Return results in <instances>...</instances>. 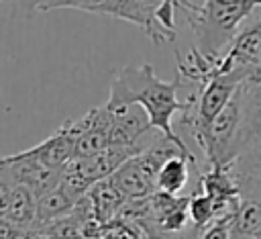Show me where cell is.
Returning <instances> with one entry per match:
<instances>
[{
    "mask_svg": "<svg viewBox=\"0 0 261 239\" xmlns=\"http://www.w3.org/2000/svg\"><path fill=\"white\" fill-rule=\"evenodd\" d=\"M181 82L184 78L179 71L173 76V80L165 82L157 78L151 63L124 65L112 76L110 94L104 104L112 110L137 104L147 112L153 129L169 139H181V135H177L173 129L175 112H184L186 108V100L177 98Z\"/></svg>",
    "mask_w": 261,
    "mask_h": 239,
    "instance_id": "6da1fadb",
    "label": "cell"
},
{
    "mask_svg": "<svg viewBox=\"0 0 261 239\" xmlns=\"http://www.w3.org/2000/svg\"><path fill=\"white\" fill-rule=\"evenodd\" d=\"M257 2L251 0H200L177 2L196 35V49L206 57H220L232 43L241 25L251 16Z\"/></svg>",
    "mask_w": 261,
    "mask_h": 239,
    "instance_id": "7a4b0ae2",
    "label": "cell"
},
{
    "mask_svg": "<svg viewBox=\"0 0 261 239\" xmlns=\"http://www.w3.org/2000/svg\"><path fill=\"white\" fill-rule=\"evenodd\" d=\"M33 8L37 10H84L92 14H102V16H112V18H122L126 22H133L145 31V35L155 43H173L177 33H171L161 27L157 12L161 8L159 0H51V2H33Z\"/></svg>",
    "mask_w": 261,
    "mask_h": 239,
    "instance_id": "3957f363",
    "label": "cell"
},
{
    "mask_svg": "<svg viewBox=\"0 0 261 239\" xmlns=\"http://www.w3.org/2000/svg\"><path fill=\"white\" fill-rule=\"evenodd\" d=\"M61 176H63V170L47 168L37 159L27 157L22 151L4 155L0 161V178L29 188L37 198L59 188Z\"/></svg>",
    "mask_w": 261,
    "mask_h": 239,
    "instance_id": "277c9868",
    "label": "cell"
},
{
    "mask_svg": "<svg viewBox=\"0 0 261 239\" xmlns=\"http://www.w3.org/2000/svg\"><path fill=\"white\" fill-rule=\"evenodd\" d=\"M157 174L159 170L147 159V155L139 153L137 157L120 165L110 176V182L126 196V200H139L149 198L157 192Z\"/></svg>",
    "mask_w": 261,
    "mask_h": 239,
    "instance_id": "5b68a950",
    "label": "cell"
},
{
    "mask_svg": "<svg viewBox=\"0 0 261 239\" xmlns=\"http://www.w3.org/2000/svg\"><path fill=\"white\" fill-rule=\"evenodd\" d=\"M0 219L33 233L37 223V196L29 188L0 178Z\"/></svg>",
    "mask_w": 261,
    "mask_h": 239,
    "instance_id": "8992f818",
    "label": "cell"
},
{
    "mask_svg": "<svg viewBox=\"0 0 261 239\" xmlns=\"http://www.w3.org/2000/svg\"><path fill=\"white\" fill-rule=\"evenodd\" d=\"M110 110V127L108 137L112 145H139L145 141L147 133L153 129L147 112L133 104L124 108H108Z\"/></svg>",
    "mask_w": 261,
    "mask_h": 239,
    "instance_id": "52a82bcc",
    "label": "cell"
},
{
    "mask_svg": "<svg viewBox=\"0 0 261 239\" xmlns=\"http://www.w3.org/2000/svg\"><path fill=\"white\" fill-rule=\"evenodd\" d=\"M241 129L234 145V159L261 137V84L243 86L241 84Z\"/></svg>",
    "mask_w": 261,
    "mask_h": 239,
    "instance_id": "ba28073f",
    "label": "cell"
},
{
    "mask_svg": "<svg viewBox=\"0 0 261 239\" xmlns=\"http://www.w3.org/2000/svg\"><path fill=\"white\" fill-rule=\"evenodd\" d=\"M73 137L69 135V131L65 129V125H61L53 135H49L47 139H43L41 143L24 149L22 153L27 157L37 159L39 163L53 168V170H65L71 161H73Z\"/></svg>",
    "mask_w": 261,
    "mask_h": 239,
    "instance_id": "9c48e42d",
    "label": "cell"
},
{
    "mask_svg": "<svg viewBox=\"0 0 261 239\" xmlns=\"http://www.w3.org/2000/svg\"><path fill=\"white\" fill-rule=\"evenodd\" d=\"M88 198L92 202V210H94V217L98 219L100 225H110L118 219L120 210L124 208V204L128 202L126 196L108 180H102L98 184L92 186V190L88 192Z\"/></svg>",
    "mask_w": 261,
    "mask_h": 239,
    "instance_id": "30bf717a",
    "label": "cell"
},
{
    "mask_svg": "<svg viewBox=\"0 0 261 239\" xmlns=\"http://www.w3.org/2000/svg\"><path fill=\"white\" fill-rule=\"evenodd\" d=\"M200 190L214 204L226 202L232 198H241L237 180L230 172V165H208L206 172L200 174Z\"/></svg>",
    "mask_w": 261,
    "mask_h": 239,
    "instance_id": "8fae6325",
    "label": "cell"
},
{
    "mask_svg": "<svg viewBox=\"0 0 261 239\" xmlns=\"http://www.w3.org/2000/svg\"><path fill=\"white\" fill-rule=\"evenodd\" d=\"M75 204L77 202L67 192H63L61 188H55V190L39 196L37 198V223H35L33 231H37V229H41V227H45V225L69 214L75 208Z\"/></svg>",
    "mask_w": 261,
    "mask_h": 239,
    "instance_id": "7c38bea8",
    "label": "cell"
},
{
    "mask_svg": "<svg viewBox=\"0 0 261 239\" xmlns=\"http://www.w3.org/2000/svg\"><path fill=\"white\" fill-rule=\"evenodd\" d=\"M190 165H194V161L188 157L169 159L157 174V192L177 196L190 180Z\"/></svg>",
    "mask_w": 261,
    "mask_h": 239,
    "instance_id": "4fadbf2b",
    "label": "cell"
},
{
    "mask_svg": "<svg viewBox=\"0 0 261 239\" xmlns=\"http://www.w3.org/2000/svg\"><path fill=\"white\" fill-rule=\"evenodd\" d=\"M261 235V200H243L230 225V239H249Z\"/></svg>",
    "mask_w": 261,
    "mask_h": 239,
    "instance_id": "5bb4252c",
    "label": "cell"
},
{
    "mask_svg": "<svg viewBox=\"0 0 261 239\" xmlns=\"http://www.w3.org/2000/svg\"><path fill=\"white\" fill-rule=\"evenodd\" d=\"M188 212H190V223L194 227H198V229H204L214 221V202L202 192L200 194H192Z\"/></svg>",
    "mask_w": 261,
    "mask_h": 239,
    "instance_id": "9a60e30c",
    "label": "cell"
},
{
    "mask_svg": "<svg viewBox=\"0 0 261 239\" xmlns=\"http://www.w3.org/2000/svg\"><path fill=\"white\" fill-rule=\"evenodd\" d=\"M237 161H241L239 165L249 172V174H255V176H261V137L255 139L239 157Z\"/></svg>",
    "mask_w": 261,
    "mask_h": 239,
    "instance_id": "2e32d148",
    "label": "cell"
},
{
    "mask_svg": "<svg viewBox=\"0 0 261 239\" xmlns=\"http://www.w3.org/2000/svg\"><path fill=\"white\" fill-rule=\"evenodd\" d=\"M196 239H230V225L228 223H210L208 227L198 231Z\"/></svg>",
    "mask_w": 261,
    "mask_h": 239,
    "instance_id": "e0dca14e",
    "label": "cell"
},
{
    "mask_svg": "<svg viewBox=\"0 0 261 239\" xmlns=\"http://www.w3.org/2000/svg\"><path fill=\"white\" fill-rule=\"evenodd\" d=\"M29 231L12 225L10 221L0 219V239H29Z\"/></svg>",
    "mask_w": 261,
    "mask_h": 239,
    "instance_id": "ac0fdd59",
    "label": "cell"
},
{
    "mask_svg": "<svg viewBox=\"0 0 261 239\" xmlns=\"http://www.w3.org/2000/svg\"><path fill=\"white\" fill-rule=\"evenodd\" d=\"M259 84H261V59L251 63L243 76V86H259Z\"/></svg>",
    "mask_w": 261,
    "mask_h": 239,
    "instance_id": "d6986e66",
    "label": "cell"
},
{
    "mask_svg": "<svg viewBox=\"0 0 261 239\" xmlns=\"http://www.w3.org/2000/svg\"><path fill=\"white\" fill-rule=\"evenodd\" d=\"M29 239H49V237H45V235H39V233H31V235H29Z\"/></svg>",
    "mask_w": 261,
    "mask_h": 239,
    "instance_id": "ffe728a7",
    "label": "cell"
},
{
    "mask_svg": "<svg viewBox=\"0 0 261 239\" xmlns=\"http://www.w3.org/2000/svg\"><path fill=\"white\" fill-rule=\"evenodd\" d=\"M249 239H261V235H257V237H249Z\"/></svg>",
    "mask_w": 261,
    "mask_h": 239,
    "instance_id": "44dd1931",
    "label": "cell"
}]
</instances>
